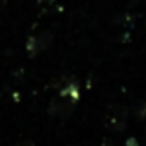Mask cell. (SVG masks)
<instances>
[{
  "label": "cell",
  "instance_id": "6da1fadb",
  "mask_svg": "<svg viewBox=\"0 0 146 146\" xmlns=\"http://www.w3.org/2000/svg\"><path fill=\"white\" fill-rule=\"evenodd\" d=\"M76 103H78L76 100L64 96V95H58L50 102L48 112H50V115H55V117H69L72 113V110L76 108Z\"/></svg>",
  "mask_w": 146,
  "mask_h": 146
},
{
  "label": "cell",
  "instance_id": "7a4b0ae2",
  "mask_svg": "<svg viewBox=\"0 0 146 146\" xmlns=\"http://www.w3.org/2000/svg\"><path fill=\"white\" fill-rule=\"evenodd\" d=\"M50 43H52V33H50V31H41V33L31 36V38L28 40L26 50H28V53H29L31 57H35V55H38L40 52L46 50V48L50 46Z\"/></svg>",
  "mask_w": 146,
  "mask_h": 146
},
{
  "label": "cell",
  "instance_id": "3957f363",
  "mask_svg": "<svg viewBox=\"0 0 146 146\" xmlns=\"http://www.w3.org/2000/svg\"><path fill=\"white\" fill-rule=\"evenodd\" d=\"M127 107H122V105H117L110 110L108 113V129L113 131V132H120L125 129V124H127Z\"/></svg>",
  "mask_w": 146,
  "mask_h": 146
},
{
  "label": "cell",
  "instance_id": "277c9868",
  "mask_svg": "<svg viewBox=\"0 0 146 146\" xmlns=\"http://www.w3.org/2000/svg\"><path fill=\"white\" fill-rule=\"evenodd\" d=\"M136 117H137L139 120H143V119L146 117V103H139V105L136 107Z\"/></svg>",
  "mask_w": 146,
  "mask_h": 146
},
{
  "label": "cell",
  "instance_id": "5b68a950",
  "mask_svg": "<svg viewBox=\"0 0 146 146\" xmlns=\"http://www.w3.org/2000/svg\"><path fill=\"white\" fill-rule=\"evenodd\" d=\"M14 146H35V141L33 139H23V141L16 143Z\"/></svg>",
  "mask_w": 146,
  "mask_h": 146
}]
</instances>
